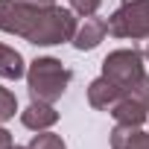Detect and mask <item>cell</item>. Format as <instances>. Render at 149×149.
I'll list each match as a JSON object with an SVG mask.
<instances>
[{
	"label": "cell",
	"mask_w": 149,
	"mask_h": 149,
	"mask_svg": "<svg viewBox=\"0 0 149 149\" xmlns=\"http://www.w3.org/2000/svg\"><path fill=\"white\" fill-rule=\"evenodd\" d=\"M73 79V70L64 67L58 58L53 56H41L35 61H29L26 67V88H29V97L32 100H41V102H56L61 100V94L67 91Z\"/></svg>",
	"instance_id": "obj_2"
},
{
	"label": "cell",
	"mask_w": 149,
	"mask_h": 149,
	"mask_svg": "<svg viewBox=\"0 0 149 149\" xmlns=\"http://www.w3.org/2000/svg\"><path fill=\"white\" fill-rule=\"evenodd\" d=\"M102 6V0H70V9L76 12V15H82V18H91V15H97V9Z\"/></svg>",
	"instance_id": "obj_13"
},
{
	"label": "cell",
	"mask_w": 149,
	"mask_h": 149,
	"mask_svg": "<svg viewBox=\"0 0 149 149\" xmlns=\"http://www.w3.org/2000/svg\"><path fill=\"white\" fill-rule=\"evenodd\" d=\"M15 111H18V100H15V94H12L9 88L0 85V123L12 120V117H15Z\"/></svg>",
	"instance_id": "obj_12"
},
{
	"label": "cell",
	"mask_w": 149,
	"mask_h": 149,
	"mask_svg": "<svg viewBox=\"0 0 149 149\" xmlns=\"http://www.w3.org/2000/svg\"><path fill=\"white\" fill-rule=\"evenodd\" d=\"M108 35V21L105 18H97V15H91V18H85V24L76 29V35H73V47L76 50H94V47H100V41Z\"/></svg>",
	"instance_id": "obj_7"
},
{
	"label": "cell",
	"mask_w": 149,
	"mask_h": 149,
	"mask_svg": "<svg viewBox=\"0 0 149 149\" xmlns=\"http://www.w3.org/2000/svg\"><path fill=\"white\" fill-rule=\"evenodd\" d=\"M26 76V64H24V56L15 50V47H6L0 44V79H21Z\"/></svg>",
	"instance_id": "obj_10"
},
{
	"label": "cell",
	"mask_w": 149,
	"mask_h": 149,
	"mask_svg": "<svg viewBox=\"0 0 149 149\" xmlns=\"http://www.w3.org/2000/svg\"><path fill=\"white\" fill-rule=\"evenodd\" d=\"M12 146H15V143H12V134L0 126V149H12Z\"/></svg>",
	"instance_id": "obj_15"
},
{
	"label": "cell",
	"mask_w": 149,
	"mask_h": 149,
	"mask_svg": "<svg viewBox=\"0 0 149 149\" xmlns=\"http://www.w3.org/2000/svg\"><path fill=\"white\" fill-rule=\"evenodd\" d=\"M12 149H29V146H12Z\"/></svg>",
	"instance_id": "obj_17"
},
{
	"label": "cell",
	"mask_w": 149,
	"mask_h": 149,
	"mask_svg": "<svg viewBox=\"0 0 149 149\" xmlns=\"http://www.w3.org/2000/svg\"><path fill=\"white\" fill-rule=\"evenodd\" d=\"M29 149H67L64 140L53 132H38L32 140H29Z\"/></svg>",
	"instance_id": "obj_11"
},
{
	"label": "cell",
	"mask_w": 149,
	"mask_h": 149,
	"mask_svg": "<svg viewBox=\"0 0 149 149\" xmlns=\"http://www.w3.org/2000/svg\"><path fill=\"white\" fill-rule=\"evenodd\" d=\"M129 97H134L137 102H143V105H149V76L143 73V76L137 79V85H132L129 91H126Z\"/></svg>",
	"instance_id": "obj_14"
},
{
	"label": "cell",
	"mask_w": 149,
	"mask_h": 149,
	"mask_svg": "<svg viewBox=\"0 0 149 149\" xmlns=\"http://www.w3.org/2000/svg\"><path fill=\"white\" fill-rule=\"evenodd\" d=\"M76 12L61 6H35L26 0H0V32L18 35L35 47L73 41Z\"/></svg>",
	"instance_id": "obj_1"
},
{
	"label": "cell",
	"mask_w": 149,
	"mask_h": 149,
	"mask_svg": "<svg viewBox=\"0 0 149 149\" xmlns=\"http://www.w3.org/2000/svg\"><path fill=\"white\" fill-rule=\"evenodd\" d=\"M102 76H108L114 85L123 88V94L137 85V79L143 76V53L134 50V47H123V50H114L102 58Z\"/></svg>",
	"instance_id": "obj_4"
},
{
	"label": "cell",
	"mask_w": 149,
	"mask_h": 149,
	"mask_svg": "<svg viewBox=\"0 0 149 149\" xmlns=\"http://www.w3.org/2000/svg\"><path fill=\"white\" fill-rule=\"evenodd\" d=\"M26 3H35V6H56V0H26Z\"/></svg>",
	"instance_id": "obj_16"
},
{
	"label": "cell",
	"mask_w": 149,
	"mask_h": 149,
	"mask_svg": "<svg viewBox=\"0 0 149 149\" xmlns=\"http://www.w3.org/2000/svg\"><path fill=\"white\" fill-rule=\"evenodd\" d=\"M146 58H149V44H146Z\"/></svg>",
	"instance_id": "obj_18"
},
{
	"label": "cell",
	"mask_w": 149,
	"mask_h": 149,
	"mask_svg": "<svg viewBox=\"0 0 149 149\" xmlns=\"http://www.w3.org/2000/svg\"><path fill=\"white\" fill-rule=\"evenodd\" d=\"M111 149H149V132L140 126H114L111 129Z\"/></svg>",
	"instance_id": "obj_9"
},
{
	"label": "cell",
	"mask_w": 149,
	"mask_h": 149,
	"mask_svg": "<svg viewBox=\"0 0 149 149\" xmlns=\"http://www.w3.org/2000/svg\"><path fill=\"white\" fill-rule=\"evenodd\" d=\"M111 117H114L120 126H143V123L149 120V105L137 102V100L129 97V94H123L120 102L111 108Z\"/></svg>",
	"instance_id": "obj_8"
},
{
	"label": "cell",
	"mask_w": 149,
	"mask_h": 149,
	"mask_svg": "<svg viewBox=\"0 0 149 149\" xmlns=\"http://www.w3.org/2000/svg\"><path fill=\"white\" fill-rule=\"evenodd\" d=\"M123 3H132V0H123Z\"/></svg>",
	"instance_id": "obj_19"
},
{
	"label": "cell",
	"mask_w": 149,
	"mask_h": 149,
	"mask_svg": "<svg viewBox=\"0 0 149 149\" xmlns=\"http://www.w3.org/2000/svg\"><path fill=\"white\" fill-rule=\"evenodd\" d=\"M120 97H123V88L114 85L108 76H97V79L88 85V102H91V108H97V111H111V108L120 102Z\"/></svg>",
	"instance_id": "obj_5"
},
{
	"label": "cell",
	"mask_w": 149,
	"mask_h": 149,
	"mask_svg": "<svg viewBox=\"0 0 149 149\" xmlns=\"http://www.w3.org/2000/svg\"><path fill=\"white\" fill-rule=\"evenodd\" d=\"M21 123L32 132H47L58 123V111L53 108V102H41V100H32L24 111H21Z\"/></svg>",
	"instance_id": "obj_6"
},
{
	"label": "cell",
	"mask_w": 149,
	"mask_h": 149,
	"mask_svg": "<svg viewBox=\"0 0 149 149\" xmlns=\"http://www.w3.org/2000/svg\"><path fill=\"white\" fill-rule=\"evenodd\" d=\"M108 32L114 38H149V0H132V3H120L108 15Z\"/></svg>",
	"instance_id": "obj_3"
}]
</instances>
